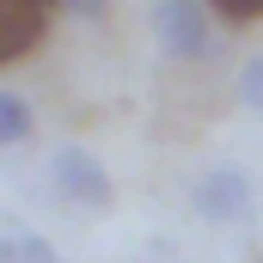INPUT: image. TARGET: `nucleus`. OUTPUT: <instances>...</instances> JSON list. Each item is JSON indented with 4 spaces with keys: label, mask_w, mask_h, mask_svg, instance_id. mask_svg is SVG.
Segmentation results:
<instances>
[{
    "label": "nucleus",
    "mask_w": 263,
    "mask_h": 263,
    "mask_svg": "<svg viewBox=\"0 0 263 263\" xmlns=\"http://www.w3.org/2000/svg\"><path fill=\"white\" fill-rule=\"evenodd\" d=\"M239 104L263 117V55H251V62L239 67Z\"/></svg>",
    "instance_id": "0eeeda50"
},
{
    "label": "nucleus",
    "mask_w": 263,
    "mask_h": 263,
    "mask_svg": "<svg viewBox=\"0 0 263 263\" xmlns=\"http://www.w3.org/2000/svg\"><path fill=\"white\" fill-rule=\"evenodd\" d=\"M0 263H62L43 233H0Z\"/></svg>",
    "instance_id": "39448f33"
},
{
    "label": "nucleus",
    "mask_w": 263,
    "mask_h": 263,
    "mask_svg": "<svg viewBox=\"0 0 263 263\" xmlns=\"http://www.w3.org/2000/svg\"><path fill=\"white\" fill-rule=\"evenodd\" d=\"M220 18H233V25H251V18H263V0H208Z\"/></svg>",
    "instance_id": "6e6552de"
},
{
    "label": "nucleus",
    "mask_w": 263,
    "mask_h": 263,
    "mask_svg": "<svg viewBox=\"0 0 263 263\" xmlns=\"http://www.w3.org/2000/svg\"><path fill=\"white\" fill-rule=\"evenodd\" d=\"M251 263H263V257H251Z\"/></svg>",
    "instance_id": "9d476101"
},
{
    "label": "nucleus",
    "mask_w": 263,
    "mask_h": 263,
    "mask_svg": "<svg viewBox=\"0 0 263 263\" xmlns=\"http://www.w3.org/2000/svg\"><path fill=\"white\" fill-rule=\"evenodd\" d=\"M31 135V104L18 92H0V147H18Z\"/></svg>",
    "instance_id": "423d86ee"
},
{
    "label": "nucleus",
    "mask_w": 263,
    "mask_h": 263,
    "mask_svg": "<svg viewBox=\"0 0 263 263\" xmlns=\"http://www.w3.org/2000/svg\"><path fill=\"white\" fill-rule=\"evenodd\" d=\"M190 208H196L202 220H214V227H233V220L245 227L251 208H257V190H251V178L239 165H208L190 184Z\"/></svg>",
    "instance_id": "f03ea898"
},
{
    "label": "nucleus",
    "mask_w": 263,
    "mask_h": 263,
    "mask_svg": "<svg viewBox=\"0 0 263 263\" xmlns=\"http://www.w3.org/2000/svg\"><path fill=\"white\" fill-rule=\"evenodd\" d=\"M49 184H55V196L67 208H80V214H104L110 202H117V184H110V172L86 153V147H62L55 153V165H49Z\"/></svg>",
    "instance_id": "f257e3e1"
},
{
    "label": "nucleus",
    "mask_w": 263,
    "mask_h": 263,
    "mask_svg": "<svg viewBox=\"0 0 263 263\" xmlns=\"http://www.w3.org/2000/svg\"><path fill=\"white\" fill-rule=\"evenodd\" d=\"M49 6L55 0H0V67L31 55L49 31Z\"/></svg>",
    "instance_id": "20e7f679"
},
{
    "label": "nucleus",
    "mask_w": 263,
    "mask_h": 263,
    "mask_svg": "<svg viewBox=\"0 0 263 263\" xmlns=\"http://www.w3.org/2000/svg\"><path fill=\"white\" fill-rule=\"evenodd\" d=\"M153 37L172 62H202L214 49V25H208V6L202 0H159L153 6Z\"/></svg>",
    "instance_id": "7ed1b4c3"
},
{
    "label": "nucleus",
    "mask_w": 263,
    "mask_h": 263,
    "mask_svg": "<svg viewBox=\"0 0 263 263\" xmlns=\"http://www.w3.org/2000/svg\"><path fill=\"white\" fill-rule=\"evenodd\" d=\"M55 6H62L67 18H98L104 12V0H55Z\"/></svg>",
    "instance_id": "1a4fd4ad"
}]
</instances>
